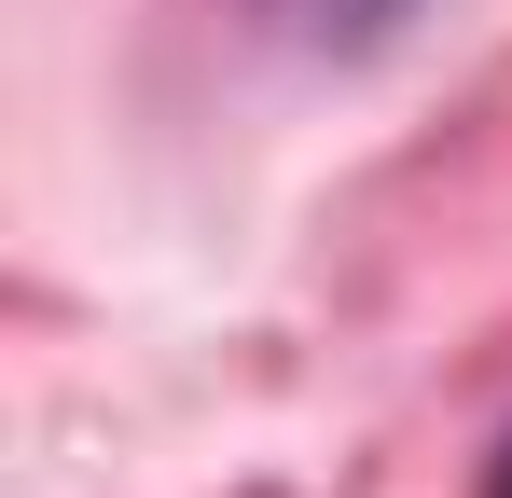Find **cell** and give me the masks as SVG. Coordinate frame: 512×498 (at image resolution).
Segmentation results:
<instances>
[{"label": "cell", "mask_w": 512, "mask_h": 498, "mask_svg": "<svg viewBox=\"0 0 512 498\" xmlns=\"http://www.w3.org/2000/svg\"><path fill=\"white\" fill-rule=\"evenodd\" d=\"M485 498H512V443H499V471H485Z\"/></svg>", "instance_id": "cell-2"}, {"label": "cell", "mask_w": 512, "mask_h": 498, "mask_svg": "<svg viewBox=\"0 0 512 498\" xmlns=\"http://www.w3.org/2000/svg\"><path fill=\"white\" fill-rule=\"evenodd\" d=\"M263 14H277L291 42H319V56H360V42H374L402 0H263Z\"/></svg>", "instance_id": "cell-1"}]
</instances>
